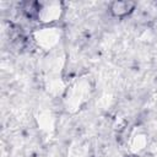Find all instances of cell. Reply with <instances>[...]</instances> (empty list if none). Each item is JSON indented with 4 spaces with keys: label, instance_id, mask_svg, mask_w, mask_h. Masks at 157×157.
Here are the masks:
<instances>
[{
    "label": "cell",
    "instance_id": "obj_1",
    "mask_svg": "<svg viewBox=\"0 0 157 157\" xmlns=\"http://www.w3.org/2000/svg\"><path fill=\"white\" fill-rule=\"evenodd\" d=\"M135 4L130 1H114L110 4V12L115 17H125L134 11Z\"/></svg>",
    "mask_w": 157,
    "mask_h": 157
}]
</instances>
